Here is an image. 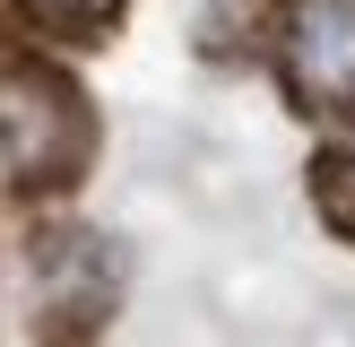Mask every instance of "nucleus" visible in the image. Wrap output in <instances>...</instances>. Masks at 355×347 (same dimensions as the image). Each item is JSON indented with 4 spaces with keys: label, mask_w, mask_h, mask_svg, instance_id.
Instances as JSON below:
<instances>
[{
    "label": "nucleus",
    "mask_w": 355,
    "mask_h": 347,
    "mask_svg": "<svg viewBox=\"0 0 355 347\" xmlns=\"http://www.w3.org/2000/svg\"><path fill=\"white\" fill-rule=\"evenodd\" d=\"M312 208H321L329 235L355 243V113H338L312 148Z\"/></svg>",
    "instance_id": "4"
},
{
    "label": "nucleus",
    "mask_w": 355,
    "mask_h": 347,
    "mask_svg": "<svg viewBox=\"0 0 355 347\" xmlns=\"http://www.w3.org/2000/svg\"><path fill=\"white\" fill-rule=\"evenodd\" d=\"M44 269V312L61 330H96V312L113 304V252L96 235H52V252L35 260Z\"/></svg>",
    "instance_id": "3"
},
{
    "label": "nucleus",
    "mask_w": 355,
    "mask_h": 347,
    "mask_svg": "<svg viewBox=\"0 0 355 347\" xmlns=\"http://www.w3.org/2000/svg\"><path fill=\"white\" fill-rule=\"evenodd\" d=\"M0 156H9V191L17 200H61L96 156V113L87 87L44 52H9L0 78Z\"/></svg>",
    "instance_id": "1"
},
{
    "label": "nucleus",
    "mask_w": 355,
    "mask_h": 347,
    "mask_svg": "<svg viewBox=\"0 0 355 347\" xmlns=\"http://www.w3.org/2000/svg\"><path fill=\"white\" fill-rule=\"evenodd\" d=\"M17 17H26L35 35H52V44H96L121 17V0H17Z\"/></svg>",
    "instance_id": "5"
},
{
    "label": "nucleus",
    "mask_w": 355,
    "mask_h": 347,
    "mask_svg": "<svg viewBox=\"0 0 355 347\" xmlns=\"http://www.w3.org/2000/svg\"><path fill=\"white\" fill-rule=\"evenodd\" d=\"M277 87L312 121L355 113V0H286L277 9Z\"/></svg>",
    "instance_id": "2"
}]
</instances>
